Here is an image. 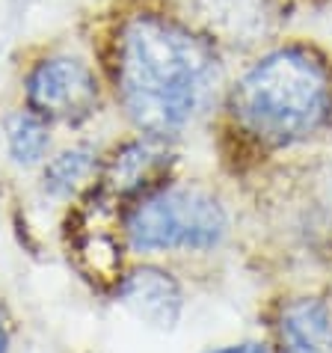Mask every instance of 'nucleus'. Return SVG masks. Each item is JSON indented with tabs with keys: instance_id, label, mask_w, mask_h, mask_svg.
<instances>
[{
	"instance_id": "f257e3e1",
	"label": "nucleus",
	"mask_w": 332,
	"mask_h": 353,
	"mask_svg": "<svg viewBox=\"0 0 332 353\" xmlns=\"http://www.w3.org/2000/svg\"><path fill=\"white\" fill-rule=\"evenodd\" d=\"M110 77L125 116L145 137L184 131L214 86V54L190 27L169 15L131 12L116 27Z\"/></svg>"
},
{
	"instance_id": "f03ea898",
	"label": "nucleus",
	"mask_w": 332,
	"mask_h": 353,
	"mask_svg": "<svg viewBox=\"0 0 332 353\" xmlns=\"http://www.w3.org/2000/svg\"><path fill=\"white\" fill-rule=\"evenodd\" d=\"M231 113L261 143L306 140L332 113L329 68L306 48L273 51L234 86Z\"/></svg>"
},
{
	"instance_id": "7ed1b4c3",
	"label": "nucleus",
	"mask_w": 332,
	"mask_h": 353,
	"mask_svg": "<svg viewBox=\"0 0 332 353\" xmlns=\"http://www.w3.org/2000/svg\"><path fill=\"white\" fill-rule=\"evenodd\" d=\"M125 234L136 252L208 250L226 234V214L199 188H160L136 199Z\"/></svg>"
},
{
	"instance_id": "20e7f679",
	"label": "nucleus",
	"mask_w": 332,
	"mask_h": 353,
	"mask_svg": "<svg viewBox=\"0 0 332 353\" xmlns=\"http://www.w3.org/2000/svg\"><path fill=\"white\" fill-rule=\"evenodd\" d=\"M27 107L48 122H83L98 107L101 86L92 65L72 54L42 57L24 77Z\"/></svg>"
},
{
	"instance_id": "39448f33",
	"label": "nucleus",
	"mask_w": 332,
	"mask_h": 353,
	"mask_svg": "<svg viewBox=\"0 0 332 353\" xmlns=\"http://www.w3.org/2000/svg\"><path fill=\"white\" fill-rule=\"evenodd\" d=\"M119 297L140 321L169 330L181 315V291L169 273L158 268H140L122 279Z\"/></svg>"
},
{
	"instance_id": "423d86ee",
	"label": "nucleus",
	"mask_w": 332,
	"mask_h": 353,
	"mask_svg": "<svg viewBox=\"0 0 332 353\" xmlns=\"http://www.w3.org/2000/svg\"><path fill=\"white\" fill-rule=\"evenodd\" d=\"M282 353H332V312L320 300H294L279 318Z\"/></svg>"
},
{
	"instance_id": "0eeeda50",
	"label": "nucleus",
	"mask_w": 332,
	"mask_h": 353,
	"mask_svg": "<svg viewBox=\"0 0 332 353\" xmlns=\"http://www.w3.org/2000/svg\"><path fill=\"white\" fill-rule=\"evenodd\" d=\"M163 149L158 145V137L149 140H134L128 145H122L113 154V161L107 163L104 181L116 196H131L143 193V188L154 179V172L163 166Z\"/></svg>"
},
{
	"instance_id": "6e6552de",
	"label": "nucleus",
	"mask_w": 332,
	"mask_h": 353,
	"mask_svg": "<svg viewBox=\"0 0 332 353\" xmlns=\"http://www.w3.org/2000/svg\"><path fill=\"white\" fill-rule=\"evenodd\" d=\"M3 143L6 152L18 166L42 163L51 149V122L33 113L30 107L15 110L3 119Z\"/></svg>"
},
{
	"instance_id": "1a4fd4ad",
	"label": "nucleus",
	"mask_w": 332,
	"mask_h": 353,
	"mask_svg": "<svg viewBox=\"0 0 332 353\" xmlns=\"http://www.w3.org/2000/svg\"><path fill=\"white\" fill-rule=\"evenodd\" d=\"M98 154L92 149H86V145H74V149H65L60 152L56 158L48 161L45 166V193L51 196H72L74 190H81L86 181L92 179L95 172V161Z\"/></svg>"
},
{
	"instance_id": "9d476101",
	"label": "nucleus",
	"mask_w": 332,
	"mask_h": 353,
	"mask_svg": "<svg viewBox=\"0 0 332 353\" xmlns=\"http://www.w3.org/2000/svg\"><path fill=\"white\" fill-rule=\"evenodd\" d=\"M190 6L220 30H256L264 24L270 0H190Z\"/></svg>"
},
{
	"instance_id": "9b49d317",
	"label": "nucleus",
	"mask_w": 332,
	"mask_h": 353,
	"mask_svg": "<svg viewBox=\"0 0 332 353\" xmlns=\"http://www.w3.org/2000/svg\"><path fill=\"white\" fill-rule=\"evenodd\" d=\"M214 353H267V347H261V345H231V347H222V350H214Z\"/></svg>"
},
{
	"instance_id": "f8f14e48",
	"label": "nucleus",
	"mask_w": 332,
	"mask_h": 353,
	"mask_svg": "<svg viewBox=\"0 0 332 353\" xmlns=\"http://www.w3.org/2000/svg\"><path fill=\"white\" fill-rule=\"evenodd\" d=\"M6 345H9V336H6V323H3V315H0V353H6Z\"/></svg>"
}]
</instances>
